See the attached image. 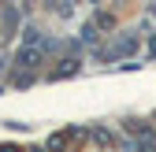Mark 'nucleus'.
Returning <instances> with one entry per match:
<instances>
[{
	"label": "nucleus",
	"instance_id": "1",
	"mask_svg": "<svg viewBox=\"0 0 156 152\" xmlns=\"http://www.w3.org/2000/svg\"><path fill=\"white\" fill-rule=\"evenodd\" d=\"M19 63H23V67H37V63H41V48L23 45V52H19Z\"/></svg>",
	"mask_w": 156,
	"mask_h": 152
},
{
	"label": "nucleus",
	"instance_id": "3",
	"mask_svg": "<svg viewBox=\"0 0 156 152\" xmlns=\"http://www.w3.org/2000/svg\"><path fill=\"white\" fill-rule=\"evenodd\" d=\"M0 67H4V60H0Z\"/></svg>",
	"mask_w": 156,
	"mask_h": 152
},
{
	"label": "nucleus",
	"instance_id": "2",
	"mask_svg": "<svg viewBox=\"0 0 156 152\" xmlns=\"http://www.w3.org/2000/svg\"><path fill=\"white\" fill-rule=\"evenodd\" d=\"M0 152H19V148H11V145H8V148H0Z\"/></svg>",
	"mask_w": 156,
	"mask_h": 152
}]
</instances>
